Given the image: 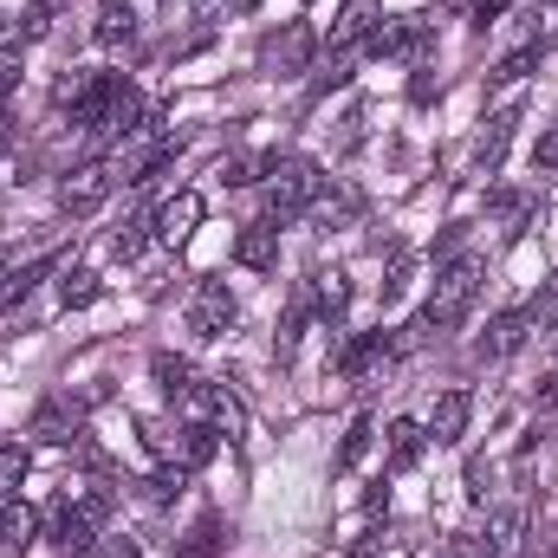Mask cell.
Masks as SVG:
<instances>
[{
    "mask_svg": "<svg viewBox=\"0 0 558 558\" xmlns=\"http://www.w3.org/2000/svg\"><path fill=\"white\" fill-rule=\"evenodd\" d=\"M318 189H325V169H318L312 156H299V149L267 156V221H274V228L305 221V208L318 202Z\"/></svg>",
    "mask_w": 558,
    "mask_h": 558,
    "instance_id": "cell-1",
    "label": "cell"
},
{
    "mask_svg": "<svg viewBox=\"0 0 558 558\" xmlns=\"http://www.w3.org/2000/svg\"><path fill=\"white\" fill-rule=\"evenodd\" d=\"M474 292H481V260H448V267L435 274V292H428V305H422V312L435 318V331H441V338L468 318Z\"/></svg>",
    "mask_w": 558,
    "mask_h": 558,
    "instance_id": "cell-2",
    "label": "cell"
},
{
    "mask_svg": "<svg viewBox=\"0 0 558 558\" xmlns=\"http://www.w3.org/2000/svg\"><path fill=\"white\" fill-rule=\"evenodd\" d=\"M371 52H377V59H403V65H428V52H435V20H422V13H390V20H377Z\"/></svg>",
    "mask_w": 558,
    "mask_h": 558,
    "instance_id": "cell-3",
    "label": "cell"
},
{
    "mask_svg": "<svg viewBox=\"0 0 558 558\" xmlns=\"http://www.w3.org/2000/svg\"><path fill=\"white\" fill-rule=\"evenodd\" d=\"M111 189H118V175H111V162H72L65 169V182H59V208L65 215H98L105 202H111Z\"/></svg>",
    "mask_w": 558,
    "mask_h": 558,
    "instance_id": "cell-4",
    "label": "cell"
},
{
    "mask_svg": "<svg viewBox=\"0 0 558 558\" xmlns=\"http://www.w3.org/2000/svg\"><path fill=\"white\" fill-rule=\"evenodd\" d=\"M39 533H46L65 558H85L92 546H98V520H92L85 507H72V494H65V500H52V507L39 513Z\"/></svg>",
    "mask_w": 558,
    "mask_h": 558,
    "instance_id": "cell-5",
    "label": "cell"
},
{
    "mask_svg": "<svg viewBox=\"0 0 558 558\" xmlns=\"http://www.w3.org/2000/svg\"><path fill=\"white\" fill-rule=\"evenodd\" d=\"M234 318H241V305H234L228 279H202L195 299H189V331H195V338H228Z\"/></svg>",
    "mask_w": 558,
    "mask_h": 558,
    "instance_id": "cell-6",
    "label": "cell"
},
{
    "mask_svg": "<svg viewBox=\"0 0 558 558\" xmlns=\"http://www.w3.org/2000/svg\"><path fill=\"white\" fill-rule=\"evenodd\" d=\"M390 364H397V338H390V331H364V338L338 344V377H344V384H364V377H377V371H390Z\"/></svg>",
    "mask_w": 558,
    "mask_h": 558,
    "instance_id": "cell-7",
    "label": "cell"
},
{
    "mask_svg": "<svg viewBox=\"0 0 558 558\" xmlns=\"http://www.w3.org/2000/svg\"><path fill=\"white\" fill-rule=\"evenodd\" d=\"M312 52H318L312 26H305V20H286L274 39L260 46V65H267V72H279V78H292V72H305V65H312Z\"/></svg>",
    "mask_w": 558,
    "mask_h": 558,
    "instance_id": "cell-8",
    "label": "cell"
},
{
    "mask_svg": "<svg viewBox=\"0 0 558 558\" xmlns=\"http://www.w3.org/2000/svg\"><path fill=\"white\" fill-rule=\"evenodd\" d=\"M520 546H526V513H520V507L487 513L481 533H474V553L481 558H520Z\"/></svg>",
    "mask_w": 558,
    "mask_h": 558,
    "instance_id": "cell-9",
    "label": "cell"
},
{
    "mask_svg": "<svg viewBox=\"0 0 558 558\" xmlns=\"http://www.w3.org/2000/svg\"><path fill=\"white\" fill-rule=\"evenodd\" d=\"M468 416H474V397H468V390H441L435 410H428V441H435V448H454V441L468 435Z\"/></svg>",
    "mask_w": 558,
    "mask_h": 558,
    "instance_id": "cell-10",
    "label": "cell"
},
{
    "mask_svg": "<svg viewBox=\"0 0 558 558\" xmlns=\"http://www.w3.org/2000/svg\"><path fill=\"white\" fill-rule=\"evenodd\" d=\"M195 228H202V195H195V189H175V195L156 208V234H162L169 247H182Z\"/></svg>",
    "mask_w": 558,
    "mask_h": 558,
    "instance_id": "cell-11",
    "label": "cell"
},
{
    "mask_svg": "<svg viewBox=\"0 0 558 558\" xmlns=\"http://www.w3.org/2000/svg\"><path fill=\"white\" fill-rule=\"evenodd\" d=\"M513 124H520V105H507V111H494V118L481 124V137H474V169H481V175H494V169L507 162V143H513Z\"/></svg>",
    "mask_w": 558,
    "mask_h": 558,
    "instance_id": "cell-12",
    "label": "cell"
},
{
    "mask_svg": "<svg viewBox=\"0 0 558 558\" xmlns=\"http://www.w3.org/2000/svg\"><path fill=\"white\" fill-rule=\"evenodd\" d=\"M234 260L254 267V274H274L279 267V228L274 221H247V228L234 234Z\"/></svg>",
    "mask_w": 558,
    "mask_h": 558,
    "instance_id": "cell-13",
    "label": "cell"
},
{
    "mask_svg": "<svg viewBox=\"0 0 558 558\" xmlns=\"http://www.w3.org/2000/svg\"><path fill=\"white\" fill-rule=\"evenodd\" d=\"M533 331V312H494L487 331H481V357H513Z\"/></svg>",
    "mask_w": 558,
    "mask_h": 558,
    "instance_id": "cell-14",
    "label": "cell"
},
{
    "mask_svg": "<svg viewBox=\"0 0 558 558\" xmlns=\"http://www.w3.org/2000/svg\"><path fill=\"white\" fill-rule=\"evenodd\" d=\"M33 539H39V513L20 507V500H7V507H0V558H26Z\"/></svg>",
    "mask_w": 558,
    "mask_h": 558,
    "instance_id": "cell-15",
    "label": "cell"
},
{
    "mask_svg": "<svg viewBox=\"0 0 558 558\" xmlns=\"http://www.w3.org/2000/svg\"><path fill=\"white\" fill-rule=\"evenodd\" d=\"M215 435H221V428H208V422H182V428H175L162 448H169L182 468H208V461H215V448H221Z\"/></svg>",
    "mask_w": 558,
    "mask_h": 558,
    "instance_id": "cell-16",
    "label": "cell"
},
{
    "mask_svg": "<svg viewBox=\"0 0 558 558\" xmlns=\"http://www.w3.org/2000/svg\"><path fill=\"white\" fill-rule=\"evenodd\" d=\"M377 33V0H344L338 7V20H331V46L338 52H351L357 39H371Z\"/></svg>",
    "mask_w": 558,
    "mask_h": 558,
    "instance_id": "cell-17",
    "label": "cell"
},
{
    "mask_svg": "<svg viewBox=\"0 0 558 558\" xmlns=\"http://www.w3.org/2000/svg\"><path fill=\"white\" fill-rule=\"evenodd\" d=\"M33 435H39L46 448L78 441V403H39V410H33Z\"/></svg>",
    "mask_w": 558,
    "mask_h": 558,
    "instance_id": "cell-18",
    "label": "cell"
},
{
    "mask_svg": "<svg viewBox=\"0 0 558 558\" xmlns=\"http://www.w3.org/2000/svg\"><path fill=\"white\" fill-rule=\"evenodd\" d=\"M384 448H390V468L410 474L422 461V448H428V428H422V422H390V428H384Z\"/></svg>",
    "mask_w": 558,
    "mask_h": 558,
    "instance_id": "cell-19",
    "label": "cell"
},
{
    "mask_svg": "<svg viewBox=\"0 0 558 558\" xmlns=\"http://www.w3.org/2000/svg\"><path fill=\"white\" fill-rule=\"evenodd\" d=\"M149 377H156V390H162L169 403H182V397L195 390V371H189V357H175V351H156V357H149Z\"/></svg>",
    "mask_w": 558,
    "mask_h": 558,
    "instance_id": "cell-20",
    "label": "cell"
},
{
    "mask_svg": "<svg viewBox=\"0 0 558 558\" xmlns=\"http://www.w3.org/2000/svg\"><path fill=\"white\" fill-rule=\"evenodd\" d=\"M98 39L105 46H131L137 39V7L131 0H98Z\"/></svg>",
    "mask_w": 558,
    "mask_h": 558,
    "instance_id": "cell-21",
    "label": "cell"
},
{
    "mask_svg": "<svg viewBox=\"0 0 558 558\" xmlns=\"http://www.w3.org/2000/svg\"><path fill=\"white\" fill-rule=\"evenodd\" d=\"M344 305H351V279L344 274H312V312H318V318H344Z\"/></svg>",
    "mask_w": 558,
    "mask_h": 558,
    "instance_id": "cell-22",
    "label": "cell"
},
{
    "mask_svg": "<svg viewBox=\"0 0 558 558\" xmlns=\"http://www.w3.org/2000/svg\"><path fill=\"white\" fill-rule=\"evenodd\" d=\"M357 208H364V202H357V189H318V202H312L305 215H312V221H325V228H344Z\"/></svg>",
    "mask_w": 558,
    "mask_h": 558,
    "instance_id": "cell-23",
    "label": "cell"
},
{
    "mask_svg": "<svg viewBox=\"0 0 558 558\" xmlns=\"http://www.w3.org/2000/svg\"><path fill=\"white\" fill-rule=\"evenodd\" d=\"M221 533H228V526H221V513H208V520H195V526H189V539L175 546V558H221V546H228Z\"/></svg>",
    "mask_w": 558,
    "mask_h": 558,
    "instance_id": "cell-24",
    "label": "cell"
},
{
    "mask_svg": "<svg viewBox=\"0 0 558 558\" xmlns=\"http://www.w3.org/2000/svg\"><path fill=\"white\" fill-rule=\"evenodd\" d=\"M98 292H105V286H98L92 267H59V299H65V312H85Z\"/></svg>",
    "mask_w": 558,
    "mask_h": 558,
    "instance_id": "cell-25",
    "label": "cell"
},
{
    "mask_svg": "<svg viewBox=\"0 0 558 558\" xmlns=\"http://www.w3.org/2000/svg\"><path fill=\"white\" fill-rule=\"evenodd\" d=\"M137 487H143V500H149V507H169V500L189 487V468H182V461H162V468H156L149 481H137Z\"/></svg>",
    "mask_w": 558,
    "mask_h": 558,
    "instance_id": "cell-26",
    "label": "cell"
},
{
    "mask_svg": "<svg viewBox=\"0 0 558 558\" xmlns=\"http://www.w3.org/2000/svg\"><path fill=\"white\" fill-rule=\"evenodd\" d=\"M46 274H52V260H26V267H13V274H7V286H0V312H13V305H20V299H26V292H33Z\"/></svg>",
    "mask_w": 558,
    "mask_h": 558,
    "instance_id": "cell-27",
    "label": "cell"
},
{
    "mask_svg": "<svg viewBox=\"0 0 558 558\" xmlns=\"http://www.w3.org/2000/svg\"><path fill=\"white\" fill-rule=\"evenodd\" d=\"M149 228H156V215H131V221L111 234V254H118V260H137L143 247H149Z\"/></svg>",
    "mask_w": 558,
    "mask_h": 558,
    "instance_id": "cell-28",
    "label": "cell"
},
{
    "mask_svg": "<svg viewBox=\"0 0 558 558\" xmlns=\"http://www.w3.org/2000/svg\"><path fill=\"white\" fill-rule=\"evenodd\" d=\"M26 468H33V454H26L20 441H7V448H0V500H13V494L26 487Z\"/></svg>",
    "mask_w": 558,
    "mask_h": 558,
    "instance_id": "cell-29",
    "label": "cell"
},
{
    "mask_svg": "<svg viewBox=\"0 0 558 558\" xmlns=\"http://www.w3.org/2000/svg\"><path fill=\"white\" fill-rule=\"evenodd\" d=\"M533 59H539V46H520V52H507V59L487 72V85H494V92H500V85H520V78L533 72Z\"/></svg>",
    "mask_w": 558,
    "mask_h": 558,
    "instance_id": "cell-30",
    "label": "cell"
},
{
    "mask_svg": "<svg viewBox=\"0 0 558 558\" xmlns=\"http://www.w3.org/2000/svg\"><path fill=\"white\" fill-rule=\"evenodd\" d=\"M59 7H65V0H33V7L20 13V46H26V39H46L52 20H59Z\"/></svg>",
    "mask_w": 558,
    "mask_h": 558,
    "instance_id": "cell-31",
    "label": "cell"
},
{
    "mask_svg": "<svg viewBox=\"0 0 558 558\" xmlns=\"http://www.w3.org/2000/svg\"><path fill=\"white\" fill-rule=\"evenodd\" d=\"M371 435H377V422H371V416L351 422V435H344V448H338V468H357V461H364V448H371Z\"/></svg>",
    "mask_w": 558,
    "mask_h": 558,
    "instance_id": "cell-32",
    "label": "cell"
},
{
    "mask_svg": "<svg viewBox=\"0 0 558 558\" xmlns=\"http://www.w3.org/2000/svg\"><path fill=\"white\" fill-rule=\"evenodd\" d=\"M267 175V156H234V162H221V182L228 189H247V182H260Z\"/></svg>",
    "mask_w": 558,
    "mask_h": 558,
    "instance_id": "cell-33",
    "label": "cell"
},
{
    "mask_svg": "<svg viewBox=\"0 0 558 558\" xmlns=\"http://www.w3.org/2000/svg\"><path fill=\"white\" fill-rule=\"evenodd\" d=\"M533 169H539V175H553V169H558V124L533 143Z\"/></svg>",
    "mask_w": 558,
    "mask_h": 558,
    "instance_id": "cell-34",
    "label": "cell"
},
{
    "mask_svg": "<svg viewBox=\"0 0 558 558\" xmlns=\"http://www.w3.org/2000/svg\"><path fill=\"white\" fill-rule=\"evenodd\" d=\"M13 85H20V39H13V46H0V98H7Z\"/></svg>",
    "mask_w": 558,
    "mask_h": 558,
    "instance_id": "cell-35",
    "label": "cell"
},
{
    "mask_svg": "<svg viewBox=\"0 0 558 558\" xmlns=\"http://www.w3.org/2000/svg\"><path fill=\"white\" fill-rule=\"evenodd\" d=\"M364 143V111H344L338 118V149H357Z\"/></svg>",
    "mask_w": 558,
    "mask_h": 558,
    "instance_id": "cell-36",
    "label": "cell"
},
{
    "mask_svg": "<svg viewBox=\"0 0 558 558\" xmlns=\"http://www.w3.org/2000/svg\"><path fill=\"white\" fill-rule=\"evenodd\" d=\"M331 85H351V52H338V59L318 72V92H331Z\"/></svg>",
    "mask_w": 558,
    "mask_h": 558,
    "instance_id": "cell-37",
    "label": "cell"
},
{
    "mask_svg": "<svg viewBox=\"0 0 558 558\" xmlns=\"http://www.w3.org/2000/svg\"><path fill=\"white\" fill-rule=\"evenodd\" d=\"M85 558H143V553H137V539H98Z\"/></svg>",
    "mask_w": 558,
    "mask_h": 558,
    "instance_id": "cell-38",
    "label": "cell"
},
{
    "mask_svg": "<svg viewBox=\"0 0 558 558\" xmlns=\"http://www.w3.org/2000/svg\"><path fill=\"white\" fill-rule=\"evenodd\" d=\"M410 98H416V105H428V98H435V72H428V65L410 78Z\"/></svg>",
    "mask_w": 558,
    "mask_h": 558,
    "instance_id": "cell-39",
    "label": "cell"
},
{
    "mask_svg": "<svg viewBox=\"0 0 558 558\" xmlns=\"http://www.w3.org/2000/svg\"><path fill=\"white\" fill-rule=\"evenodd\" d=\"M468 494L487 500V461H468Z\"/></svg>",
    "mask_w": 558,
    "mask_h": 558,
    "instance_id": "cell-40",
    "label": "cell"
},
{
    "mask_svg": "<svg viewBox=\"0 0 558 558\" xmlns=\"http://www.w3.org/2000/svg\"><path fill=\"white\" fill-rule=\"evenodd\" d=\"M507 7H513V0H481V7H474V26H494Z\"/></svg>",
    "mask_w": 558,
    "mask_h": 558,
    "instance_id": "cell-41",
    "label": "cell"
},
{
    "mask_svg": "<svg viewBox=\"0 0 558 558\" xmlns=\"http://www.w3.org/2000/svg\"><path fill=\"white\" fill-rule=\"evenodd\" d=\"M539 410H546V416L558 410V371H546V377H539Z\"/></svg>",
    "mask_w": 558,
    "mask_h": 558,
    "instance_id": "cell-42",
    "label": "cell"
},
{
    "mask_svg": "<svg viewBox=\"0 0 558 558\" xmlns=\"http://www.w3.org/2000/svg\"><path fill=\"white\" fill-rule=\"evenodd\" d=\"M481 0H441V13H474Z\"/></svg>",
    "mask_w": 558,
    "mask_h": 558,
    "instance_id": "cell-43",
    "label": "cell"
},
{
    "mask_svg": "<svg viewBox=\"0 0 558 558\" xmlns=\"http://www.w3.org/2000/svg\"><path fill=\"white\" fill-rule=\"evenodd\" d=\"M0 274H13V254H7V247H0Z\"/></svg>",
    "mask_w": 558,
    "mask_h": 558,
    "instance_id": "cell-44",
    "label": "cell"
},
{
    "mask_svg": "<svg viewBox=\"0 0 558 558\" xmlns=\"http://www.w3.org/2000/svg\"><path fill=\"white\" fill-rule=\"evenodd\" d=\"M234 7H241V13H254V7H260V0H234Z\"/></svg>",
    "mask_w": 558,
    "mask_h": 558,
    "instance_id": "cell-45",
    "label": "cell"
},
{
    "mask_svg": "<svg viewBox=\"0 0 558 558\" xmlns=\"http://www.w3.org/2000/svg\"><path fill=\"white\" fill-rule=\"evenodd\" d=\"M553 7H558V0H553Z\"/></svg>",
    "mask_w": 558,
    "mask_h": 558,
    "instance_id": "cell-46",
    "label": "cell"
}]
</instances>
